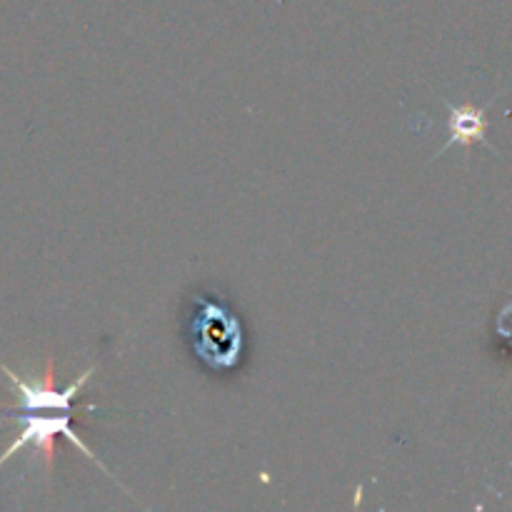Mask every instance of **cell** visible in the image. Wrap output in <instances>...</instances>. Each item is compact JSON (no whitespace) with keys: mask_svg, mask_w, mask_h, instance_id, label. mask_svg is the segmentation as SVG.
<instances>
[{"mask_svg":"<svg viewBox=\"0 0 512 512\" xmlns=\"http://www.w3.org/2000/svg\"><path fill=\"white\" fill-rule=\"evenodd\" d=\"M13 418L20 423V433L18 438L5 448V453L0 455V465L8 463V460L13 458V455H18L23 448H35L43 455L45 465L53 468L55 440H58V435H63V438H68L85 458H90L95 465L103 468V473H108V468L100 463L98 455H95L93 450L80 440V435L73 433V428H70L73 410H25V413H13Z\"/></svg>","mask_w":512,"mask_h":512,"instance_id":"obj_2","label":"cell"},{"mask_svg":"<svg viewBox=\"0 0 512 512\" xmlns=\"http://www.w3.org/2000/svg\"><path fill=\"white\" fill-rule=\"evenodd\" d=\"M188 338L200 365L213 373H230L245 353V330L240 315L225 300L198 295L190 313Z\"/></svg>","mask_w":512,"mask_h":512,"instance_id":"obj_1","label":"cell"},{"mask_svg":"<svg viewBox=\"0 0 512 512\" xmlns=\"http://www.w3.org/2000/svg\"><path fill=\"white\" fill-rule=\"evenodd\" d=\"M445 108H448V143L435 153L433 160H438L440 155L448 153L450 148L460 145L465 153L475 148V145H485L495 153L493 145L488 143V105H473V103H448L445 100Z\"/></svg>","mask_w":512,"mask_h":512,"instance_id":"obj_3","label":"cell"}]
</instances>
